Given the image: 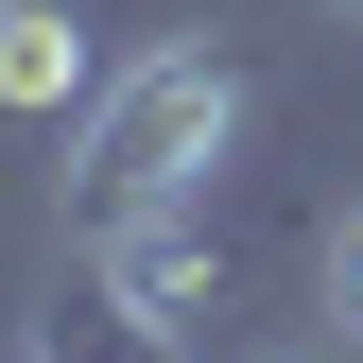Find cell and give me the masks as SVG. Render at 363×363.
I'll return each instance as SVG.
<instances>
[{
	"label": "cell",
	"instance_id": "obj_1",
	"mask_svg": "<svg viewBox=\"0 0 363 363\" xmlns=\"http://www.w3.org/2000/svg\"><path fill=\"white\" fill-rule=\"evenodd\" d=\"M242 121H259V69H242V35H139V52L104 69V104L69 121V242L86 225H121V208H173V191H225V156H242Z\"/></svg>",
	"mask_w": 363,
	"mask_h": 363
},
{
	"label": "cell",
	"instance_id": "obj_2",
	"mask_svg": "<svg viewBox=\"0 0 363 363\" xmlns=\"http://www.w3.org/2000/svg\"><path fill=\"white\" fill-rule=\"evenodd\" d=\"M86 277H104L121 311H156V329H208V311H225V225H208V191L86 225Z\"/></svg>",
	"mask_w": 363,
	"mask_h": 363
},
{
	"label": "cell",
	"instance_id": "obj_3",
	"mask_svg": "<svg viewBox=\"0 0 363 363\" xmlns=\"http://www.w3.org/2000/svg\"><path fill=\"white\" fill-rule=\"evenodd\" d=\"M104 35H86V0H0V121H86L104 104Z\"/></svg>",
	"mask_w": 363,
	"mask_h": 363
},
{
	"label": "cell",
	"instance_id": "obj_4",
	"mask_svg": "<svg viewBox=\"0 0 363 363\" xmlns=\"http://www.w3.org/2000/svg\"><path fill=\"white\" fill-rule=\"evenodd\" d=\"M18 363H191V329H156V311H121L104 277H69V294L18 329Z\"/></svg>",
	"mask_w": 363,
	"mask_h": 363
},
{
	"label": "cell",
	"instance_id": "obj_5",
	"mask_svg": "<svg viewBox=\"0 0 363 363\" xmlns=\"http://www.w3.org/2000/svg\"><path fill=\"white\" fill-rule=\"evenodd\" d=\"M311 294H329V329H346V346H363V208H346V225H329V259H311Z\"/></svg>",
	"mask_w": 363,
	"mask_h": 363
},
{
	"label": "cell",
	"instance_id": "obj_6",
	"mask_svg": "<svg viewBox=\"0 0 363 363\" xmlns=\"http://www.w3.org/2000/svg\"><path fill=\"white\" fill-rule=\"evenodd\" d=\"M329 18H346V35H363V0H329Z\"/></svg>",
	"mask_w": 363,
	"mask_h": 363
},
{
	"label": "cell",
	"instance_id": "obj_7",
	"mask_svg": "<svg viewBox=\"0 0 363 363\" xmlns=\"http://www.w3.org/2000/svg\"><path fill=\"white\" fill-rule=\"evenodd\" d=\"M259 363H311V346H259Z\"/></svg>",
	"mask_w": 363,
	"mask_h": 363
}]
</instances>
